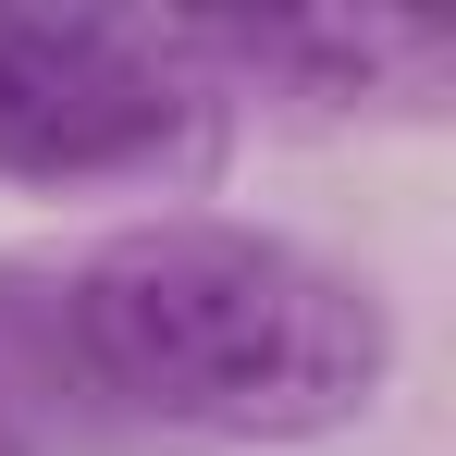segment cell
Segmentation results:
<instances>
[{"instance_id":"cell-1","label":"cell","mask_w":456,"mask_h":456,"mask_svg":"<svg viewBox=\"0 0 456 456\" xmlns=\"http://www.w3.org/2000/svg\"><path fill=\"white\" fill-rule=\"evenodd\" d=\"M62 346L75 370L160 432L210 444H308L370 419L395 382V321L358 272L321 247L223 210H160L99 234L62 272Z\"/></svg>"},{"instance_id":"cell-3","label":"cell","mask_w":456,"mask_h":456,"mask_svg":"<svg viewBox=\"0 0 456 456\" xmlns=\"http://www.w3.org/2000/svg\"><path fill=\"white\" fill-rule=\"evenodd\" d=\"M173 37L210 86H284L321 111H407L456 75V37L419 12H185Z\"/></svg>"},{"instance_id":"cell-4","label":"cell","mask_w":456,"mask_h":456,"mask_svg":"<svg viewBox=\"0 0 456 456\" xmlns=\"http://www.w3.org/2000/svg\"><path fill=\"white\" fill-rule=\"evenodd\" d=\"M0 456H25V432H12V419H0Z\"/></svg>"},{"instance_id":"cell-2","label":"cell","mask_w":456,"mask_h":456,"mask_svg":"<svg viewBox=\"0 0 456 456\" xmlns=\"http://www.w3.org/2000/svg\"><path fill=\"white\" fill-rule=\"evenodd\" d=\"M223 136V86L149 12L0 0V185H160Z\"/></svg>"}]
</instances>
